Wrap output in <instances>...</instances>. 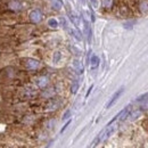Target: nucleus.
I'll return each instance as SVG.
<instances>
[{
    "label": "nucleus",
    "instance_id": "f257e3e1",
    "mask_svg": "<svg viewBox=\"0 0 148 148\" xmlns=\"http://www.w3.org/2000/svg\"><path fill=\"white\" fill-rule=\"evenodd\" d=\"M30 18L32 21V23H39V22H41V19H42V13H41L39 9H34V10L31 12Z\"/></svg>",
    "mask_w": 148,
    "mask_h": 148
},
{
    "label": "nucleus",
    "instance_id": "f03ea898",
    "mask_svg": "<svg viewBox=\"0 0 148 148\" xmlns=\"http://www.w3.org/2000/svg\"><path fill=\"white\" fill-rule=\"evenodd\" d=\"M123 91H124V89H123V88H121L120 90H117L116 92L114 93V95H113V97H112L111 99H110V101L107 103V105H106V108H110V107H112V106L115 104V101H116V100L120 98V96L123 93Z\"/></svg>",
    "mask_w": 148,
    "mask_h": 148
},
{
    "label": "nucleus",
    "instance_id": "7ed1b4c3",
    "mask_svg": "<svg viewBox=\"0 0 148 148\" xmlns=\"http://www.w3.org/2000/svg\"><path fill=\"white\" fill-rule=\"evenodd\" d=\"M39 66H40V63L38 60H36V59H27L26 67L29 70H37Z\"/></svg>",
    "mask_w": 148,
    "mask_h": 148
},
{
    "label": "nucleus",
    "instance_id": "20e7f679",
    "mask_svg": "<svg viewBox=\"0 0 148 148\" xmlns=\"http://www.w3.org/2000/svg\"><path fill=\"white\" fill-rule=\"evenodd\" d=\"M90 63H91V69H92V70L97 69V67L99 66V57L96 55H93L92 57H91Z\"/></svg>",
    "mask_w": 148,
    "mask_h": 148
},
{
    "label": "nucleus",
    "instance_id": "39448f33",
    "mask_svg": "<svg viewBox=\"0 0 148 148\" xmlns=\"http://www.w3.org/2000/svg\"><path fill=\"white\" fill-rule=\"evenodd\" d=\"M140 12L141 13H148V1H143L141 3H140Z\"/></svg>",
    "mask_w": 148,
    "mask_h": 148
},
{
    "label": "nucleus",
    "instance_id": "423d86ee",
    "mask_svg": "<svg viewBox=\"0 0 148 148\" xmlns=\"http://www.w3.org/2000/svg\"><path fill=\"white\" fill-rule=\"evenodd\" d=\"M48 24H49L50 27H54V29H56V27L58 26V22H57V19H55V18L49 19V21H48Z\"/></svg>",
    "mask_w": 148,
    "mask_h": 148
},
{
    "label": "nucleus",
    "instance_id": "0eeeda50",
    "mask_svg": "<svg viewBox=\"0 0 148 148\" xmlns=\"http://www.w3.org/2000/svg\"><path fill=\"white\" fill-rule=\"evenodd\" d=\"M62 3H63V2H62L60 0H56L55 2L53 3V8L56 9V10H59V9L62 8Z\"/></svg>",
    "mask_w": 148,
    "mask_h": 148
},
{
    "label": "nucleus",
    "instance_id": "6e6552de",
    "mask_svg": "<svg viewBox=\"0 0 148 148\" xmlns=\"http://www.w3.org/2000/svg\"><path fill=\"white\" fill-rule=\"evenodd\" d=\"M48 83V81H47V79H45V77H42V79H40V82H39V86L41 87V88H43L46 84Z\"/></svg>",
    "mask_w": 148,
    "mask_h": 148
},
{
    "label": "nucleus",
    "instance_id": "1a4fd4ad",
    "mask_svg": "<svg viewBox=\"0 0 148 148\" xmlns=\"http://www.w3.org/2000/svg\"><path fill=\"white\" fill-rule=\"evenodd\" d=\"M60 58V54L59 53H55V56H54V63H57Z\"/></svg>",
    "mask_w": 148,
    "mask_h": 148
},
{
    "label": "nucleus",
    "instance_id": "9d476101",
    "mask_svg": "<svg viewBox=\"0 0 148 148\" xmlns=\"http://www.w3.org/2000/svg\"><path fill=\"white\" fill-rule=\"evenodd\" d=\"M77 88H79V84L75 82L73 86H72V93H75L76 92V90H77Z\"/></svg>",
    "mask_w": 148,
    "mask_h": 148
},
{
    "label": "nucleus",
    "instance_id": "9b49d317",
    "mask_svg": "<svg viewBox=\"0 0 148 148\" xmlns=\"http://www.w3.org/2000/svg\"><path fill=\"white\" fill-rule=\"evenodd\" d=\"M70 123H71V120H70V121H69V122H67V123H66V124H65V125H64V127L62 128V130H60V133H63V132H64V131L66 130V128H67V127L70 125Z\"/></svg>",
    "mask_w": 148,
    "mask_h": 148
},
{
    "label": "nucleus",
    "instance_id": "f8f14e48",
    "mask_svg": "<svg viewBox=\"0 0 148 148\" xmlns=\"http://www.w3.org/2000/svg\"><path fill=\"white\" fill-rule=\"evenodd\" d=\"M103 2H104V6H106V7H108V6H111L112 0H104Z\"/></svg>",
    "mask_w": 148,
    "mask_h": 148
},
{
    "label": "nucleus",
    "instance_id": "ddd939ff",
    "mask_svg": "<svg viewBox=\"0 0 148 148\" xmlns=\"http://www.w3.org/2000/svg\"><path fill=\"white\" fill-rule=\"evenodd\" d=\"M70 114H71V111H66V113H65L64 116H63V120H66V119L70 116Z\"/></svg>",
    "mask_w": 148,
    "mask_h": 148
},
{
    "label": "nucleus",
    "instance_id": "4468645a",
    "mask_svg": "<svg viewBox=\"0 0 148 148\" xmlns=\"http://www.w3.org/2000/svg\"><path fill=\"white\" fill-rule=\"evenodd\" d=\"M93 7H98V0H90Z\"/></svg>",
    "mask_w": 148,
    "mask_h": 148
},
{
    "label": "nucleus",
    "instance_id": "2eb2a0df",
    "mask_svg": "<svg viewBox=\"0 0 148 148\" xmlns=\"http://www.w3.org/2000/svg\"><path fill=\"white\" fill-rule=\"evenodd\" d=\"M91 90H92V86H91V87H90V89L88 90V92H87V97H88V96L90 95V92H91Z\"/></svg>",
    "mask_w": 148,
    "mask_h": 148
},
{
    "label": "nucleus",
    "instance_id": "dca6fc26",
    "mask_svg": "<svg viewBox=\"0 0 148 148\" xmlns=\"http://www.w3.org/2000/svg\"><path fill=\"white\" fill-rule=\"evenodd\" d=\"M51 144H53V143H49V144H48V145L46 146V148H50V146H51Z\"/></svg>",
    "mask_w": 148,
    "mask_h": 148
}]
</instances>
